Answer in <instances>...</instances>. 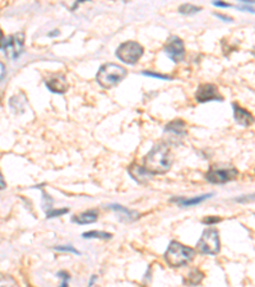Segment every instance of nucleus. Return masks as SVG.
<instances>
[{"mask_svg":"<svg viewBox=\"0 0 255 287\" xmlns=\"http://www.w3.org/2000/svg\"><path fill=\"white\" fill-rule=\"evenodd\" d=\"M174 156L171 148L166 143H157L152 147L151 151L144 157V169L152 175L166 174L172 166Z\"/></svg>","mask_w":255,"mask_h":287,"instance_id":"f257e3e1","label":"nucleus"},{"mask_svg":"<svg viewBox=\"0 0 255 287\" xmlns=\"http://www.w3.org/2000/svg\"><path fill=\"white\" fill-rule=\"evenodd\" d=\"M196 257V250L193 248L182 245L179 241H171L165 253V261L172 268H179L189 264Z\"/></svg>","mask_w":255,"mask_h":287,"instance_id":"f03ea898","label":"nucleus"},{"mask_svg":"<svg viewBox=\"0 0 255 287\" xmlns=\"http://www.w3.org/2000/svg\"><path fill=\"white\" fill-rule=\"evenodd\" d=\"M128 71L122 66L114 63L104 64L97 72L96 79L104 88H112L117 86L126 77Z\"/></svg>","mask_w":255,"mask_h":287,"instance_id":"7ed1b4c3","label":"nucleus"},{"mask_svg":"<svg viewBox=\"0 0 255 287\" xmlns=\"http://www.w3.org/2000/svg\"><path fill=\"white\" fill-rule=\"evenodd\" d=\"M239 175V171L235 166L227 164L213 165L207 172V180L212 184H226L235 180Z\"/></svg>","mask_w":255,"mask_h":287,"instance_id":"20e7f679","label":"nucleus"},{"mask_svg":"<svg viewBox=\"0 0 255 287\" xmlns=\"http://www.w3.org/2000/svg\"><path fill=\"white\" fill-rule=\"evenodd\" d=\"M197 249L202 254L214 256V254L218 253L219 249H221L218 230L216 227H208V229L204 230L198 244H197Z\"/></svg>","mask_w":255,"mask_h":287,"instance_id":"39448f33","label":"nucleus"},{"mask_svg":"<svg viewBox=\"0 0 255 287\" xmlns=\"http://www.w3.org/2000/svg\"><path fill=\"white\" fill-rule=\"evenodd\" d=\"M143 52L144 49L141 44H138V42L136 41H128L122 42V44L117 47L116 56L119 57L122 63L134 66V64L138 63V60L142 57Z\"/></svg>","mask_w":255,"mask_h":287,"instance_id":"423d86ee","label":"nucleus"},{"mask_svg":"<svg viewBox=\"0 0 255 287\" xmlns=\"http://www.w3.org/2000/svg\"><path fill=\"white\" fill-rule=\"evenodd\" d=\"M2 47L6 51V55L9 59H17L21 56L24 49V35L17 34L13 36H9L6 41L2 44Z\"/></svg>","mask_w":255,"mask_h":287,"instance_id":"0eeeda50","label":"nucleus"},{"mask_svg":"<svg viewBox=\"0 0 255 287\" xmlns=\"http://www.w3.org/2000/svg\"><path fill=\"white\" fill-rule=\"evenodd\" d=\"M165 52L174 63H181L185 57L184 42L180 37L171 36L165 45Z\"/></svg>","mask_w":255,"mask_h":287,"instance_id":"6e6552de","label":"nucleus"},{"mask_svg":"<svg viewBox=\"0 0 255 287\" xmlns=\"http://www.w3.org/2000/svg\"><path fill=\"white\" fill-rule=\"evenodd\" d=\"M197 101L204 104L208 101H224V97L219 94L218 88L212 83L201 84L196 93Z\"/></svg>","mask_w":255,"mask_h":287,"instance_id":"1a4fd4ad","label":"nucleus"},{"mask_svg":"<svg viewBox=\"0 0 255 287\" xmlns=\"http://www.w3.org/2000/svg\"><path fill=\"white\" fill-rule=\"evenodd\" d=\"M46 87L54 93H64L68 89V82L64 74H54L46 79Z\"/></svg>","mask_w":255,"mask_h":287,"instance_id":"9d476101","label":"nucleus"},{"mask_svg":"<svg viewBox=\"0 0 255 287\" xmlns=\"http://www.w3.org/2000/svg\"><path fill=\"white\" fill-rule=\"evenodd\" d=\"M128 171H129L132 178L139 184H147L148 181L152 180V178H153V175H152L151 172L147 171V170L144 169L143 166H141V165L132 164L131 166H129V169H128Z\"/></svg>","mask_w":255,"mask_h":287,"instance_id":"9b49d317","label":"nucleus"},{"mask_svg":"<svg viewBox=\"0 0 255 287\" xmlns=\"http://www.w3.org/2000/svg\"><path fill=\"white\" fill-rule=\"evenodd\" d=\"M232 109H234L235 120H236L237 123L241 124V125H244V126L251 125L252 121H254V118H252L251 112H249L247 110H245L244 107L239 106L236 102L232 104Z\"/></svg>","mask_w":255,"mask_h":287,"instance_id":"f8f14e48","label":"nucleus"},{"mask_svg":"<svg viewBox=\"0 0 255 287\" xmlns=\"http://www.w3.org/2000/svg\"><path fill=\"white\" fill-rule=\"evenodd\" d=\"M165 132L169 134H171L172 137L175 138H182L186 134V129H185V123L182 120H174L171 121L170 124H167L166 128H165Z\"/></svg>","mask_w":255,"mask_h":287,"instance_id":"ddd939ff","label":"nucleus"},{"mask_svg":"<svg viewBox=\"0 0 255 287\" xmlns=\"http://www.w3.org/2000/svg\"><path fill=\"white\" fill-rule=\"evenodd\" d=\"M97 219H99V212H97L96 209H89V211L76 214V216L72 218V221L79 225H87V224H93V222H96Z\"/></svg>","mask_w":255,"mask_h":287,"instance_id":"4468645a","label":"nucleus"},{"mask_svg":"<svg viewBox=\"0 0 255 287\" xmlns=\"http://www.w3.org/2000/svg\"><path fill=\"white\" fill-rule=\"evenodd\" d=\"M204 278V273L199 269L194 268L187 273V276L185 277L184 279V283L187 284V286H198Z\"/></svg>","mask_w":255,"mask_h":287,"instance_id":"2eb2a0df","label":"nucleus"},{"mask_svg":"<svg viewBox=\"0 0 255 287\" xmlns=\"http://www.w3.org/2000/svg\"><path fill=\"white\" fill-rule=\"evenodd\" d=\"M209 197H212V194H204L202 197H196V198H190V199H185V198H172V202H177L179 206L182 207H190V206H197V204L202 203L203 201L208 199Z\"/></svg>","mask_w":255,"mask_h":287,"instance_id":"dca6fc26","label":"nucleus"},{"mask_svg":"<svg viewBox=\"0 0 255 287\" xmlns=\"http://www.w3.org/2000/svg\"><path fill=\"white\" fill-rule=\"evenodd\" d=\"M82 236L84 239H102V240H109L112 238L111 234L104 233V231H88V233H84Z\"/></svg>","mask_w":255,"mask_h":287,"instance_id":"f3484780","label":"nucleus"},{"mask_svg":"<svg viewBox=\"0 0 255 287\" xmlns=\"http://www.w3.org/2000/svg\"><path fill=\"white\" fill-rule=\"evenodd\" d=\"M202 8L201 7H197V6H193V4H182L181 7L179 8V12L181 14H197L198 12H201Z\"/></svg>","mask_w":255,"mask_h":287,"instance_id":"a211bd4d","label":"nucleus"},{"mask_svg":"<svg viewBox=\"0 0 255 287\" xmlns=\"http://www.w3.org/2000/svg\"><path fill=\"white\" fill-rule=\"evenodd\" d=\"M16 281L13 277L7 276V274H0V287H14Z\"/></svg>","mask_w":255,"mask_h":287,"instance_id":"6ab92c4d","label":"nucleus"},{"mask_svg":"<svg viewBox=\"0 0 255 287\" xmlns=\"http://www.w3.org/2000/svg\"><path fill=\"white\" fill-rule=\"evenodd\" d=\"M110 208L114 209V211H116V212H120V213L125 214V216H126V218H132V217H131L132 214L137 216V213H133V212H131L129 209H126V208H124V207L119 206V204H112V206H110Z\"/></svg>","mask_w":255,"mask_h":287,"instance_id":"aec40b11","label":"nucleus"},{"mask_svg":"<svg viewBox=\"0 0 255 287\" xmlns=\"http://www.w3.org/2000/svg\"><path fill=\"white\" fill-rule=\"evenodd\" d=\"M69 209L68 208H61V209H52V211L47 212V218H51V217H59L64 213H68Z\"/></svg>","mask_w":255,"mask_h":287,"instance_id":"412c9836","label":"nucleus"},{"mask_svg":"<svg viewBox=\"0 0 255 287\" xmlns=\"http://www.w3.org/2000/svg\"><path fill=\"white\" fill-rule=\"evenodd\" d=\"M59 276H60V278L62 279V281H61V284H60V287H68L69 273H67V272L61 271V272H59Z\"/></svg>","mask_w":255,"mask_h":287,"instance_id":"4be33fe9","label":"nucleus"},{"mask_svg":"<svg viewBox=\"0 0 255 287\" xmlns=\"http://www.w3.org/2000/svg\"><path fill=\"white\" fill-rule=\"evenodd\" d=\"M144 76H149V77H154V78H161V79H171L170 76H164V74L160 73H154V72H143Z\"/></svg>","mask_w":255,"mask_h":287,"instance_id":"5701e85b","label":"nucleus"},{"mask_svg":"<svg viewBox=\"0 0 255 287\" xmlns=\"http://www.w3.org/2000/svg\"><path fill=\"white\" fill-rule=\"evenodd\" d=\"M55 250H60V251H72V253H74V254H81L79 253L77 249H74L73 246H55Z\"/></svg>","mask_w":255,"mask_h":287,"instance_id":"b1692460","label":"nucleus"},{"mask_svg":"<svg viewBox=\"0 0 255 287\" xmlns=\"http://www.w3.org/2000/svg\"><path fill=\"white\" fill-rule=\"evenodd\" d=\"M219 221H221V218H219V217L211 216V217H206V218L203 219V224L208 225V226H212V225L217 224V222H219Z\"/></svg>","mask_w":255,"mask_h":287,"instance_id":"393cba45","label":"nucleus"},{"mask_svg":"<svg viewBox=\"0 0 255 287\" xmlns=\"http://www.w3.org/2000/svg\"><path fill=\"white\" fill-rule=\"evenodd\" d=\"M213 6H216V7H222V8H229V7H231V4H229V3H222V2H213Z\"/></svg>","mask_w":255,"mask_h":287,"instance_id":"a878e982","label":"nucleus"},{"mask_svg":"<svg viewBox=\"0 0 255 287\" xmlns=\"http://www.w3.org/2000/svg\"><path fill=\"white\" fill-rule=\"evenodd\" d=\"M4 76H6V67L3 63H0V81L4 78Z\"/></svg>","mask_w":255,"mask_h":287,"instance_id":"bb28decb","label":"nucleus"},{"mask_svg":"<svg viewBox=\"0 0 255 287\" xmlns=\"http://www.w3.org/2000/svg\"><path fill=\"white\" fill-rule=\"evenodd\" d=\"M214 16H217L218 18H221V19H224L225 22H231L232 21V18H230V17H227V16H224V14H218V13H214Z\"/></svg>","mask_w":255,"mask_h":287,"instance_id":"cd10ccee","label":"nucleus"},{"mask_svg":"<svg viewBox=\"0 0 255 287\" xmlns=\"http://www.w3.org/2000/svg\"><path fill=\"white\" fill-rule=\"evenodd\" d=\"M4 188H6V180H4L3 175H2V172H0V190Z\"/></svg>","mask_w":255,"mask_h":287,"instance_id":"c85d7f7f","label":"nucleus"},{"mask_svg":"<svg viewBox=\"0 0 255 287\" xmlns=\"http://www.w3.org/2000/svg\"><path fill=\"white\" fill-rule=\"evenodd\" d=\"M3 39H4L3 32H2V29H0V47H2V44H3Z\"/></svg>","mask_w":255,"mask_h":287,"instance_id":"c756f323","label":"nucleus"},{"mask_svg":"<svg viewBox=\"0 0 255 287\" xmlns=\"http://www.w3.org/2000/svg\"><path fill=\"white\" fill-rule=\"evenodd\" d=\"M96 278H97V276H92V278H91V281H89V287L92 286V284H93V282L96 281Z\"/></svg>","mask_w":255,"mask_h":287,"instance_id":"7c9ffc66","label":"nucleus"}]
</instances>
